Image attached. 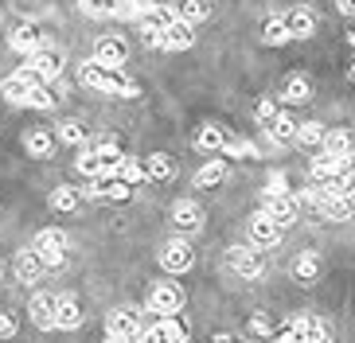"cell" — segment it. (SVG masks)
I'll list each match as a JSON object with an SVG mask.
<instances>
[{
  "instance_id": "cell-32",
  "label": "cell",
  "mask_w": 355,
  "mask_h": 343,
  "mask_svg": "<svg viewBox=\"0 0 355 343\" xmlns=\"http://www.w3.org/2000/svg\"><path fill=\"white\" fill-rule=\"evenodd\" d=\"M78 207V191L74 187H55L51 191V211H59V215H67V211Z\"/></svg>"
},
{
  "instance_id": "cell-41",
  "label": "cell",
  "mask_w": 355,
  "mask_h": 343,
  "mask_svg": "<svg viewBox=\"0 0 355 343\" xmlns=\"http://www.w3.org/2000/svg\"><path fill=\"white\" fill-rule=\"evenodd\" d=\"M12 335H16V320L8 312H0V340H12Z\"/></svg>"
},
{
  "instance_id": "cell-18",
  "label": "cell",
  "mask_w": 355,
  "mask_h": 343,
  "mask_svg": "<svg viewBox=\"0 0 355 343\" xmlns=\"http://www.w3.org/2000/svg\"><path fill=\"white\" fill-rule=\"evenodd\" d=\"M172 20H176V8H164V4H145L141 8V28L145 31H164Z\"/></svg>"
},
{
  "instance_id": "cell-45",
  "label": "cell",
  "mask_w": 355,
  "mask_h": 343,
  "mask_svg": "<svg viewBox=\"0 0 355 343\" xmlns=\"http://www.w3.org/2000/svg\"><path fill=\"white\" fill-rule=\"evenodd\" d=\"M347 203H352V211H355V184L347 187Z\"/></svg>"
},
{
  "instance_id": "cell-38",
  "label": "cell",
  "mask_w": 355,
  "mask_h": 343,
  "mask_svg": "<svg viewBox=\"0 0 355 343\" xmlns=\"http://www.w3.org/2000/svg\"><path fill=\"white\" fill-rule=\"evenodd\" d=\"M277 114H282V109H277V102H273V98H261V102L254 105V121H258L261 129H266V125H270Z\"/></svg>"
},
{
  "instance_id": "cell-37",
  "label": "cell",
  "mask_w": 355,
  "mask_h": 343,
  "mask_svg": "<svg viewBox=\"0 0 355 343\" xmlns=\"http://www.w3.org/2000/svg\"><path fill=\"white\" fill-rule=\"evenodd\" d=\"M78 8H83L86 16H98V20H102V16H114L117 12V0H78Z\"/></svg>"
},
{
  "instance_id": "cell-16",
  "label": "cell",
  "mask_w": 355,
  "mask_h": 343,
  "mask_svg": "<svg viewBox=\"0 0 355 343\" xmlns=\"http://www.w3.org/2000/svg\"><path fill=\"white\" fill-rule=\"evenodd\" d=\"M78 324H83V308H78V301H71V297H55V328L71 332V328H78Z\"/></svg>"
},
{
  "instance_id": "cell-4",
  "label": "cell",
  "mask_w": 355,
  "mask_h": 343,
  "mask_svg": "<svg viewBox=\"0 0 355 343\" xmlns=\"http://www.w3.org/2000/svg\"><path fill=\"white\" fill-rule=\"evenodd\" d=\"M145 304H148V312H157V316H176V312L184 308V292H180V285H153Z\"/></svg>"
},
{
  "instance_id": "cell-34",
  "label": "cell",
  "mask_w": 355,
  "mask_h": 343,
  "mask_svg": "<svg viewBox=\"0 0 355 343\" xmlns=\"http://www.w3.org/2000/svg\"><path fill=\"white\" fill-rule=\"evenodd\" d=\"M55 141H63V145H83V141H86L83 121H63V125H59V133H55Z\"/></svg>"
},
{
  "instance_id": "cell-43",
  "label": "cell",
  "mask_w": 355,
  "mask_h": 343,
  "mask_svg": "<svg viewBox=\"0 0 355 343\" xmlns=\"http://www.w3.org/2000/svg\"><path fill=\"white\" fill-rule=\"evenodd\" d=\"M336 8L344 12V16H355V0H336Z\"/></svg>"
},
{
  "instance_id": "cell-3",
  "label": "cell",
  "mask_w": 355,
  "mask_h": 343,
  "mask_svg": "<svg viewBox=\"0 0 355 343\" xmlns=\"http://www.w3.org/2000/svg\"><path fill=\"white\" fill-rule=\"evenodd\" d=\"M105 335L133 343L137 335H141V316H137V308H114V312H110V320H105Z\"/></svg>"
},
{
  "instance_id": "cell-2",
  "label": "cell",
  "mask_w": 355,
  "mask_h": 343,
  "mask_svg": "<svg viewBox=\"0 0 355 343\" xmlns=\"http://www.w3.org/2000/svg\"><path fill=\"white\" fill-rule=\"evenodd\" d=\"M227 261H230V270L239 273V277H246V281H258L261 273H266L261 254H258V249H250V246H230Z\"/></svg>"
},
{
  "instance_id": "cell-24",
  "label": "cell",
  "mask_w": 355,
  "mask_h": 343,
  "mask_svg": "<svg viewBox=\"0 0 355 343\" xmlns=\"http://www.w3.org/2000/svg\"><path fill=\"white\" fill-rule=\"evenodd\" d=\"M223 141H227L223 125H203L196 133V148H203V152H223Z\"/></svg>"
},
{
  "instance_id": "cell-14",
  "label": "cell",
  "mask_w": 355,
  "mask_h": 343,
  "mask_svg": "<svg viewBox=\"0 0 355 343\" xmlns=\"http://www.w3.org/2000/svg\"><path fill=\"white\" fill-rule=\"evenodd\" d=\"M172 222H176L180 230H199L203 227V207H199V203H191V199H180L176 207H172Z\"/></svg>"
},
{
  "instance_id": "cell-29",
  "label": "cell",
  "mask_w": 355,
  "mask_h": 343,
  "mask_svg": "<svg viewBox=\"0 0 355 343\" xmlns=\"http://www.w3.org/2000/svg\"><path fill=\"white\" fill-rule=\"evenodd\" d=\"M324 133H328V129H324L320 121H301V125H297V137H293V141H301L304 148H320V145H324Z\"/></svg>"
},
{
  "instance_id": "cell-10",
  "label": "cell",
  "mask_w": 355,
  "mask_h": 343,
  "mask_svg": "<svg viewBox=\"0 0 355 343\" xmlns=\"http://www.w3.org/2000/svg\"><path fill=\"white\" fill-rule=\"evenodd\" d=\"M32 82H40V78H35L32 67H24L20 74H12V78H4V82H0V94H4L12 105H24V98H28V86H32Z\"/></svg>"
},
{
  "instance_id": "cell-28",
  "label": "cell",
  "mask_w": 355,
  "mask_h": 343,
  "mask_svg": "<svg viewBox=\"0 0 355 343\" xmlns=\"http://www.w3.org/2000/svg\"><path fill=\"white\" fill-rule=\"evenodd\" d=\"M266 133H270V141L285 145V141H293V137H297V121H293L289 114H277L270 125H266Z\"/></svg>"
},
{
  "instance_id": "cell-44",
  "label": "cell",
  "mask_w": 355,
  "mask_h": 343,
  "mask_svg": "<svg viewBox=\"0 0 355 343\" xmlns=\"http://www.w3.org/2000/svg\"><path fill=\"white\" fill-rule=\"evenodd\" d=\"M211 343H239V340H234V335H215Z\"/></svg>"
},
{
  "instance_id": "cell-42",
  "label": "cell",
  "mask_w": 355,
  "mask_h": 343,
  "mask_svg": "<svg viewBox=\"0 0 355 343\" xmlns=\"http://www.w3.org/2000/svg\"><path fill=\"white\" fill-rule=\"evenodd\" d=\"M266 195H285V176H277V172H273V176H270V187H266Z\"/></svg>"
},
{
  "instance_id": "cell-27",
  "label": "cell",
  "mask_w": 355,
  "mask_h": 343,
  "mask_svg": "<svg viewBox=\"0 0 355 343\" xmlns=\"http://www.w3.org/2000/svg\"><path fill=\"white\" fill-rule=\"evenodd\" d=\"M289 39H293V35H289V28H285L282 16L266 20V28H261V43H266V47H285Z\"/></svg>"
},
{
  "instance_id": "cell-19",
  "label": "cell",
  "mask_w": 355,
  "mask_h": 343,
  "mask_svg": "<svg viewBox=\"0 0 355 343\" xmlns=\"http://www.w3.org/2000/svg\"><path fill=\"white\" fill-rule=\"evenodd\" d=\"M266 215L277 222V227H293L297 222V199H289V195H273L270 199V207H266Z\"/></svg>"
},
{
  "instance_id": "cell-8",
  "label": "cell",
  "mask_w": 355,
  "mask_h": 343,
  "mask_svg": "<svg viewBox=\"0 0 355 343\" xmlns=\"http://www.w3.org/2000/svg\"><path fill=\"white\" fill-rule=\"evenodd\" d=\"M282 20H285V28H289L293 39H313V31H316V24H320V16H316L313 8H293V12H285Z\"/></svg>"
},
{
  "instance_id": "cell-9",
  "label": "cell",
  "mask_w": 355,
  "mask_h": 343,
  "mask_svg": "<svg viewBox=\"0 0 355 343\" xmlns=\"http://www.w3.org/2000/svg\"><path fill=\"white\" fill-rule=\"evenodd\" d=\"M191 43H196V31H191V24H184V20H172L164 31H160V47H168V51H188Z\"/></svg>"
},
{
  "instance_id": "cell-30",
  "label": "cell",
  "mask_w": 355,
  "mask_h": 343,
  "mask_svg": "<svg viewBox=\"0 0 355 343\" xmlns=\"http://www.w3.org/2000/svg\"><path fill=\"white\" fill-rule=\"evenodd\" d=\"M324 152H332V156H347L352 152V133L347 129H332V133H324Z\"/></svg>"
},
{
  "instance_id": "cell-25",
  "label": "cell",
  "mask_w": 355,
  "mask_h": 343,
  "mask_svg": "<svg viewBox=\"0 0 355 343\" xmlns=\"http://www.w3.org/2000/svg\"><path fill=\"white\" fill-rule=\"evenodd\" d=\"M293 277L301 281V285H313L320 277V258L316 254H301V258L293 261Z\"/></svg>"
},
{
  "instance_id": "cell-1",
  "label": "cell",
  "mask_w": 355,
  "mask_h": 343,
  "mask_svg": "<svg viewBox=\"0 0 355 343\" xmlns=\"http://www.w3.org/2000/svg\"><path fill=\"white\" fill-rule=\"evenodd\" d=\"M35 254H40L43 265H63L67 261V234L63 230H40V238H35Z\"/></svg>"
},
{
  "instance_id": "cell-6",
  "label": "cell",
  "mask_w": 355,
  "mask_h": 343,
  "mask_svg": "<svg viewBox=\"0 0 355 343\" xmlns=\"http://www.w3.org/2000/svg\"><path fill=\"white\" fill-rule=\"evenodd\" d=\"M160 265H164L168 273H188L191 265H196V254H191V246L184 238H172L160 249Z\"/></svg>"
},
{
  "instance_id": "cell-39",
  "label": "cell",
  "mask_w": 355,
  "mask_h": 343,
  "mask_svg": "<svg viewBox=\"0 0 355 343\" xmlns=\"http://www.w3.org/2000/svg\"><path fill=\"white\" fill-rule=\"evenodd\" d=\"M78 172H83L86 179H98V176H102V164H98V152H94V148L78 156Z\"/></svg>"
},
{
  "instance_id": "cell-7",
  "label": "cell",
  "mask_w": 355,
  "mask_h": 343,
  "mask_svg": "<svg viewBox=\"0 0 355 343\" xmlns=\"http://www.w3.org/2000/svg\"><path fill=\"white\" fill-rule=\"evenodd\" d=\"M125 59H129L125 39H114V35L98 39V47H94V62H102L105 71H121V67H125Z\"/></svg>"
},
{
  "instance_id": "cell-13",
  "label": "cell",
  "mask_w": 355,
  "mask_h": 343,
  "mask_svg": "<svg viewBox=\"0 0 355 343\" xmlns=\"http://www.w3.org/2000/svg\"><path fill=\"white\" fill-rule=\"evenodd\" d=\"M8 43H12V51H20V55H35L43 47V35H40V28L35 24H20V28L8 35Z\"/></svg>"
},
{
  "instance_id": "cell-20",
  "label": "cell",
  "mask_w": 355,
  "mask_h": 343,
  "mask_svg": "<svg viewBox=\"0 0 355 343\" xmlns=\"http://www.w3.org/2000/svg\"><path fill=\"white\" fill-rule=\"evenodd\" d=\"M309 98H313V82H309L304 74H289V78H285V86H282V102L301 105V102H309Z\"/></svg>"
},
{
  "instance_id": "cell-35",
  "label": "cell",
  "mask_w": 355,
  "mask_h": 343,
  "mask_svg": "<svg viewBox=\"0 0 355 343\" xmlns=\"http://www.w3.org/2000/svg\"><path fill=\"white\" fill-rule=\"evenodd\" d=\"M114 176H117V179H125V184L133 187V184H141V179H145V172H141V160H129V156H125V160L114 168Z\"/></svg>"
},
{
  "instance_id": "cell-33",
  "label": "cell",
  "mask_w": 355,
  "mask_h": 343,
  "mask_svg": "<svg viewBox=\"0 0 355 343\" xmlns=\"http://www.w3.org/2000/svg\"><path fill=\"white\" fill-rule=\"evenodd\" d=\"M24 105H35V109H51V105H55V94L47 90V86L32 82V86H28V98H24Z\"/></svg>"
},
{
  "instance_id": "cell-47",
  "label": "cell",
  "mask_w": 355,
  "mask_h": 343,
  "mask_svg": "<svg viewBox=\"0 0 355 343\" xmlns=\"http://www.w3.org/2000/svg\"><path fill=\"white\" fill-rule=\"evenodd\" d=\"M352 78H355V62H352Z\"/></svg>"
},
{
  "instance_id": "cell-12",
  "label": "cell",
  "mask_w": 355,
  "mask_h": 343,
  "mask_svg": "<svg viewBox=\"0 0 355 343\" xmlns=\"http://www.w3.org/2000/svg\"><path fill=\"white\" fill-rule=\"evenodd\" d=\"M12 265H16V277H20L24 285H35V281L43 277V270H47V265L40 261V254H35V249H20Z\"/></svg>"
},
{
  "instance_id": "cell-22",
  "label": "cell",
  "mask_w": 355,
  "mask_h": 343,
  "mask_svg": "<svg viewBox=\"0 0 355 343\" xmlns=\"http://www.w3.org/2000/svg\"><path fill=\"white\" fill-rule=\"evenodd\" d=\"M223 179H227V160H219V156L196 172V187H219Z\"/></svg>"
},
{
  "instance_id": "cell-11",
  "label": "cell",
  "mask_w": 355,
  "mask_h": 343,
  "mask_svg": "<svg viewBox=\"0 0 355 343\" xmlns=\"http://www.w3.org/2000/svg\"><path fill=\"white\" fill-rule=\"evenodd\" d=\"M250 242L254 246H273V242H282V227L261 211V215L250 218Z\"/></svg>"
},
{
  "instance_id": "cell-17",
  "label": "cell",
  "mask_w": 355,
  "mask_h": 343,
  "mask_svg": "<svg viewBox=\"0 0 355 343\" xmlns=\"http://www.w3.org/2000/svg\"><path fill=\"white\" fill-rule=\"evenodd\" d=\"M316 211H320L328 222H344V218H352L355 211H352V203H347V195H328L324 191V199L316 203Z\"/></svg>"
},
{
  "instance_id": "cell-15",
  "label": "cell",
  "mask_w": 355,
  "mask_h": 343,
  "mask_svg": "<svg viewBox=\"0 0 355 343\" xmlns=\"http://www.w3.org/2000/svg\"><path fill=\"white\" fill-rule=\"evenodd\" d=\"M141 172H145V179H157V184H164V179L176 176V164H172V156L164 152H153L141 160Z\"/></svg>"
},
{
  "instance_id": "cell-40",
  "label": "cell",
  "mask_w": 355,
  "mask_h": 343,
  "mask_svg": "<svg viewBox=\"0 0 355 343\" xmlns=\"http://www.w3.org/2000/svg\"><path fill=\"white\" fill-rule=\"evenodd\" d=\"M250 332H254V335H273L277 328H273L270 316H254V320H250Z\"/></svg>"
},
{
  "instance_id": "cell-23",
  "label": "cell",
  "mask_w": 355,
  "mask_h": 343,
  "mask_svg": "<svg viewBox=\"0 0 355 343\" xmlns=\"http://www.w3.org/2000/svg\"><path fill=\"white\" fill-rule=\"evenodd\" d=\"M207 16H211L207 0H176V20H184V24H191V28H196V24L207 20Z\"/></svg>"
},
{
  "instance_id": "cell-36",
  "label": "cell",
  "mask_w": 355,
  "mask_h": 343,
  "mask_svg": "<svg viewBox=\"0 0 355 343\" xmlns=\"http://www.w3.org/2000/svg\"><path fill=\"white\" fill-rule=\"evenodd\" d=\"M219 156H254V145L246 141V137L227 133V141H223V152H219Z\"/></svg>"
},
{
  "instance_id": "cell-48",
  "label": "cell",
  "mask_w": 355,
  "mask_h": 343,
  "mask_svg": "<svg viewBox=\"0 0 355 343\" xmlns=\"http://www.w3.org/2000/svg\"><path fill=\"white\" fill-rule=\"evenodd\" d=\"M277 343H282V340H277Z\"/></svg>"
},
{
  "instance_id": "cell-31",
  "label": "cell",
  "mask_w": 355,
  "mask_h": 343,
  "mask_svg": "<svg viewBox=\"0 0 355 343\" xmlns=\"http://www.w3.org/2000/svg\"><path fill=\"white\" fill-rule=\"evenodd\" d=\"M94 152H98V164H102V176H114V168L125 160V152H121L117 145H110V141H105V145H98Z\"/></svg>"
},
{
  "instance_id": "cell-5",
  "label": "cell",
  "mask_w": 355,
  "mask_h": 343,
  "mask_svg": "<svg viewBox=\"0 0 355 343\" xmlns=\"http://www.w3.org/2000/svg\"><path fill=\"white\" fill-rule=\"evenodd\" d=\"M28 67L35 71V78H47V82H51V78H59V74H63V51L43 43L35 55H28Z\"/></svg>"
},
{
  "instance_id": "cell-46",
  "label": "cell",
  "mask_w": 355,
  "mask_h": 343,
  "mask_svg": "<svg viewBox=\"0 0 355 343\" xmlns=\"http://www.w3.org/2000/svg\"><path fill=\"white\" fill-rule=\"evenodd\" d=\"M347 43H352V47H355V31H352V35H347Z\"/></svg>"
},
{
  "instance_id": "cell-26",
  "label": "cell",
  "mask_w": 355,
  "mask_h": 343,
  "mask_svg": "<svg viewBox=\"0 0 355 343\" xmlns=\"http://www.w3.org/2000/svg\"><path fill=\"white\" fill-rule=\"evenodd\" d=\"M32 324L35 328H55V297H35L32 301Z\"/></svg>"
},
{
  "instance_id": "cell-21",
  "label": "cell",
  "mask_w": 355,
  "mask_h": 343,
  "mask_svg": "<svg viewBox=\"0 0 355 343\" xmlns=\"http://www.w3.org/2000/svg\"><path fill=\"white\" fill-rule=\"evenodd\" d=\"M24 148L35 156V160H47L55 152V133H43V129H32V133L24 137Z\"/></svg>"
}]
</instances>
